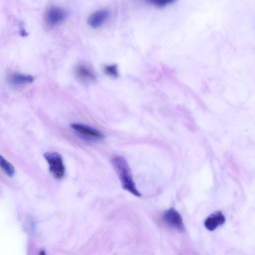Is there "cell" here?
Instances as JSON below:
<instances>
[{"label": "cell", "mask_w": 255, "mask_h": 255, "mask_svg": "<svg viewBox=\"0 0 255 255\" xmlns=\"http://www.w3.org/2000/svg\"><path fill=\"white\" fill-rule=\"evenodd\" d=\"M226 221V218L221 211L215 212L209 216L204 222L205 228L209 231H212L219 226L223 225Z\"/></svg>", "instance_id": "obj_7"}, {"label": "cell", "mask_w": 255, "mask_h": 255, "mask_svg": "<svg viewBox=\"0 0 255 255\" xmlns=\"http://www.w3.org/2000/svg\"><path fill=\"white\" fill-rule=\"evenodd\" d=\"M34 81L35 78L32 76L18 73L12 75L9 79L11 84L16 85L32 84Z\"/></svg>", "instance_id": "obj_9"}, {"label": "cell", "mask_w": 255, "mask_h": 255, "mask_svg": "<svg viewBox=\"0 0 255 255\" xmlns=\"http://www.w3.org/2000/svg\"><path fill=\"white\" fill-rule=\"evenodd\" d=\"M111 163L123 188L136 196H141V193L136 187L127 160L121 156H116L112 159Z\"/></svg>", "instance_id": "obj_1"}, {"label": "cell", "mask_w": 255, "mask_h": 255, "mask_svg": "<svg viewBox=\"0 0 255 255\" xmlns=\"http://www.w3.org/2000/svg\"><path fill=\"white\" fill-rule=\"evenodd\" d=\"M71 127L80 137L87 141H99L104 138L102 133L87 125L74 123L71 125Z\"/></svg>", "instance_id": "obj_3"}, {"label": "cell", "mask_w": 255, "mask_h": 255, "mask_svg": "<svg viewBox=\"0 0 255 255\" xmlns=\"http://www.w3.org/2000/svg\"><path fill=\"white\" fill-rule=\"evenodd\" d=\"M149 4L158 8H164L175 2L177 0H145Z\"/></svg>", "instance_id": "obj_11"}, {"label": "cell", "mask_w": 255, "mask_h": 255, "mask_svg": "<svg viewBox=\"0 0 255 255\" xmlns=\"http://www.w3.org/2000/svg\"><path fill=\"white\" fill-rule=\"evenodd\" d=\"M50 172L58 179H62L65 175L66 168L62 156L57 152H48L44 154Z\"/></svg>", "instance_id": "obj_2"}, {"label": "cell", "mask_w": 255, "mask_h": 255, "mask_svg": "<svg viewBox=\"0 0 255 255\" xmlns=\"http://www.w3.org/2000/svg\"><path fill=\"white\" fill-rule=\"evenodd\" d=\"M162 219L167 225L172 229L179 232H184L185 230L181 215L173 208L165 211Z\"/></svg>", "instance_id": "obj_4"}, {"label": "cell", "mask_w": 255, "mask_h": 255, "mask_svg": "<svg viewBox=\"0 0 255 255\" xmlns=\"http://www.w3.org/2000/svg\"><path fill=\"white\" fill-rule=\"evenodd\" d=\"M75 75L77 78L84 82H93L96 80V76L93 71L84 65L77 67Z\"/></svg>", "instance_id": "obj_8"}, {"label": "cell", "mask_w": 255, "mask_h": 255, "mask_svg": "<svg viewBox=\"0 0 255 255\" xmlns=\"http://www.w3.org/2000/svg\"><path fill=\"white\" fill-rule=\"evenodd\" d=\"M20 35L22 37H26V36H27L28 35V34L27 33V32L25 30L23 25L20 26Z\"/></svg>", "instance_id": "obj_13"}, {"label": "cell", "mask_w": 255, "mask_h": 255, "mask_svg": "<svg viewBox=\"0 0 255 255\" xmlns=\"http://www.w3.org/2000/svg\"><path fill=\"white\" fill-rule=\"evenodd\" d=\"M67 11L61 7L53 6L50 8L46 14V20L51 27H55L63 23L68 17Z\"/></svg>", "instance_id": "obj_5"}, {"label": "cell", "mask_w": 255, "mask_h": 255, "mask_svg": "<svg viewBox=\"0 0 255 255\" xmlns=\"http://www.w3.org/2000/svg\"><path fill=\"white\" fill-rule=\"evenodd\" d=\"M0 167L8 176L12 177L14 175L15 173L14 167L1 155H0Z\"/></svg>", "instance_id": "obj_10"}, {"label": "cell", "mask_w": 255, "mask_h": 255, "mask_svg": "<svg viewBox=\"0 0 255 255\" xmlns=\"http://www.w3.org/2000/svg\"><path fill=\"white\" fill-rule=\"evenodd\" d=\"M110 12L107 9H101L92 14L87 20L88 24L93 29L102 27L108 20Z\"/></svg>", "instance_id": "obj_6"}, {"label": "cell", "mask_w": 255, "mask_h": 255, "mask_svg": "<svg viewBox=\"0 0 255 255\" xmlns=\"http://www.w3.org/2000/svg\"><path fill=\"white\" fill-rule=\"evenodd\" d=\"M103 71L104 73L110 77L117 78L119 76L118 67L116 65L106 66L104 68Z\"/></svg>", "instance_id": "obj_12"}]
</instances>
